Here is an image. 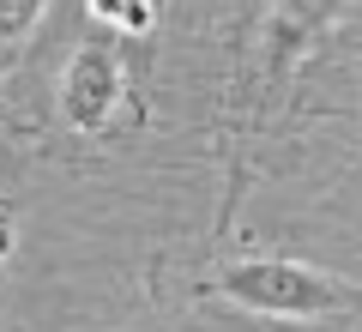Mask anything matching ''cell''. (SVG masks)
<instances>
[{"label":"cell","instance_id":"cell-1","mask_svg":"<svg viewBox=\"0 0 362 332\" xmlns=\"http://www.w3.org/2000/svg\"><path fill=\"white\" fill-rule=\"evenodd\" d=\"M356 0H242V37H235V61H230V85H223V115H218V139H223V212H218V236L230 230V212L242 200L247 181V151L272 133L278 109L290 103L302 67L326 49L338 25L350 18Z\"/></svg>","mask_w":362,"mask_h":332},{"label":"cell","instance_id":"cell-3","mask_svg":"<svg viewBox=\"0 0 362 332\" xmlns=\"http://www.w3.org/2000/svg\"><path fill=\"white\" fill-rule=\"evenodd\" d=\"M139 121L145 115H139V91H133L121 37L90 25L85 37L66 42L61 67L49 79V127L73 145H109L115 133H133Z\"/></svg>","mask_w":362,"mask_h":332},{"label":"cell","instance_id":"cell-4","mask_svg":"<svg viewBox=\"0 0 362 332\" xmlns=\"http://www.w3.org/2000/svg\"><path fill=\"white\" fill-rule=\"evenodd\" d=\"M42 18H49V0H0V73L30 49Z\"/></svg>","mask_w":362,"mask_h":332},{"label":"cell","instance_id":"cell-5","mask_svg":"<svg viewBox=\"0 0 362 332\" xmlns=\"http://www.w3.org/2000/svg\"><path fill=\"white\" fill-rule=\"evenodd\" d=\"M85 18L115 37H145L157 25V0H85Z\"/></svg>","mask_w":362,"mask_h":332},{"label":"cell","instance_id":"cell-2","mask_svg":"<svg viewBox=\"0 0 362 332\" xmlns=\"http://www.w3.org/2000/svg\"><path fill=\"white\" fill-rule=\"evenodd\" d=\"M194 302H223L284 326H338L362 314V284L296 254H211L194 278Z\"/></svg>","mask_w":362,"mask_h":332},{"label":"cell","instance_id":"cell-6","mask_svg":"<svg viewBox=\"0 0 362 332\" xmlns=\"http://www.w3.org/2000/svg\"><path fill=\"white\" fill-rule=\"evenodd\" d=\"M13 242H18V212L0 200V332H13Z\"/></svg>","mask_w":362,"mask_h":332}]
</instances>
